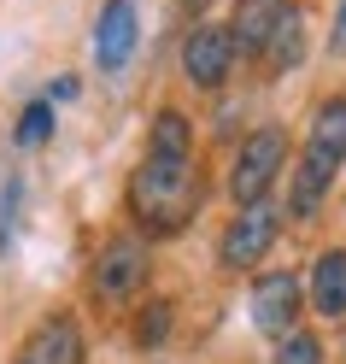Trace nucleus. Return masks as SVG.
<instances>
[{"label":"nucleus","mask_w":346,"mask_h":364,"mask_svg":"<svg viewBox=\"0 0 346 364\" xmlns=\"http://www.w3.org/2000/svg\"><path fill=\"white\" fill-rule=\"evenodd\" d=\"M176 6H182V12H205V6H212V0H176Z\"/></svg>","instance_id":"nucleus-18"},{"label":"nucleus","mask_w":346,"mask_h":364,"mask_svg":"<svg viewBox=\"0 0 346 364\" xmlns=\"http://www.w3.org/2000/svg\"><path fill=\"white\" fill-rule=\"evenodd\" d=\"M329 53L335 59H346V0L335 6V30H329Z\"/></svg>","instance_id":"nucleus-17"},{"label":"nucleus","mask_w":346,"mask_h":364,"mask_svg":"<svg viewBox=\"0 0 346 364\" xmlns=\"http://www.w3.org/2000/svg\"><path fill=\"white\" fill-rule=\"evenodd\" d=\"M340 165H346V95H329L311 112L306 147H299V165H293V182H288V218H299V223L317 218Z\"/></svg>","instance_id":"nucleus-2"},{"label":"nucleus","mask_w":346,"mask_h":364,"mask_svg":"<svg viewBox=\"0 0 346 364\" xmlns=\"http://www.w3.org/2000/svg\"><path fill=\"white\" fill-rule=\"evenodd\" d=\"M276 235H282V212H276L270 200H259V206H241L235 218H229L223 241H217V259H223V270H252L259 259H270Z\"/></svg>","instance_id":"nucleus-7"},{"label":"nucleus","mask_w":346,"mask_h":364,"mask_svg":"<svg viewBox=\"0 0 346 364\" xmlns=\"http://www.w3.org/2000/svg\"><path fill=\"white\" fill-rule=\"evenodd\" d=\"M18 200H24V182L6 176V182H0V259L18 247V230H12V223H18Z\"/></svg>","instance_id":"nucleus-14"},{"label":"nucleus","mask_w":346,"mask_h":364,"mask_svg":"<svg viewBox=\"0 0 346 364\" xmlns=\"http://www.w3.org/2000/svg\"><path fill=\"white\" fill-rule=\"evenodd\" d=\"M171 335V300H147L141 317H135V347L141 353H158V341Z\"/></svg>","instance_id":"nucleus-13"},{"label":"nucleus","mask_w":346,"mask_h":364,"mask_svg":"<svg viewBox=\"0 0 346 364\" xmlns=\"http://www.w3.org/2000/svg\"><path fill=\"white\" fill-rule=\"evenodd\" d=\"M135 36H141V24H135V0H106L100 6V24H94V59L100 71H124V65L135 59Z\"/></svg>","instance_id":"nucleus-9"},{"label":"nucleus","mask_w":346,"mask_h":364,"mask_svg":"<svg viewBox=\"0 0 346 364\" xmlns=\"http://www.w3.org/2000/svg\"><path fill=\"white\" fill-rule=\"evenodd\" d=\"M293 12V0H235V18H229V36H235V53L264 59L270 36L282 30V18Z\"/></svg>","instance_id":"nucleus-10"},{"label":"nucleus","mask_w":346,"mask_h":364,"mask_svg":"<svg viewBox=\"0 0 346 364\" xmlns=\"http://www.w3.org/2000/svg\"><path fill=\"white\" fill-rule=\"evenodd\" d=\"M53 135V106L48 100H30L24 118H18V147H41Z\"/></svg>","instance_id":"nucleus-15"},{"label":"nucleus","mask_w":346,"mask_h":364,"mask_svg":"<svg viewBox=\"0 0 346 364\" xmlns=\"http://www.w3.org/2000/svg\"><path fill=\"white\" fill-rule=\"evenodd\" d=\"M282 165H288V129L282 124H259L235 147V165H229V200H235V206H259V200H270Z\"/></svg>","instance_id":"nucleus-3"},{"label":"nucleus","mask_w":346,"mask_h":364,"mask_svg":"<svg viewBox=\"0 0 346 364\" xmlns=\"http://www.w3.org/2000/svg\"><path fill=\"white\" fill-rule=\"evenodd\" d=\"M276 364H323V341L311 329H293L282 347H276Z\"/></svg>","instance_id":"nucleus-16"},{"label":"nucleus","mask_w":346,"mask_h":364,"mask_svg":"<svg viewBox=\"0 0 346 364\" xmlns=\"http://www.w3.org/2000/svg\"><path fill=\"white\" fill-rule=\"evenodd\" d=\"M82 353H88L82 323H77L71 311H48L24 341H18L12 364H82Z\"/></svg>","instance_id":"nucleus-8"},{"label":"nucleus","mask_w":346,"mask_h":364,"mask_svg":"<svg viewBox=\"0 0 346 364\" xmlns=\"http://www.w3.org/2000/svg\"><path fill=\"white\" fill-rule=\"evenodd\" d=\"M306 294H299V277L293 270H264V277H252V294H247V317L252 329L270 335V341H288L299 329V306Z\"/></svg>","instance_id":"nucleus-6"},{"label":"nucleus","mask_w":346,"mask_h":364,"mask_svg":"<svg viewBox=\"0 0 346 364\" xmlns=\"http://www.w3.org/2000/svg\"><path fill=\"white\" fill-rule=\"evenodd\" d=\"M235 36H229V24H217V18H205V24H194L188 36H182V77H188L194 88H205V95H217V88L229 82V71H235Z\"/></svg>","instance_id":"nucleus-5"},{"label":"nucleus","mask_w":346,"mask_h":364,"mask_svg":"<svg viewBox=\"0 0 346 364\" xmlns=\"http://www.w3.org/2000/svg\"><path fill=\"white\" fill-rule=\"evenodd\" d=\"M200 194L205 182L194 165V147H147L124 182V206L141 235H182L200 212Z\"/></svg>","instance_id":"nucleus-1"},{"label":"nucleus","mask_w":346,"mask_h":364,"mask_svg":"<svg viewBox=\"0 0 346 364\" xmlns=\"http://www.w3.org/2000/svg\"><path fill=\"white\" fill-rule=\"evenodd\" d=\"M306 59V18H299V6L282 18V30L270 36V48H264V65H270V77H282L293 71V65Z\"/></svg>","instance_id":"nucleus-12"},{"label":"nucleus","mask_w":346,"mask_h":364,"mask_svg":"<svg viewBox=\"0 0 346 364\" xmlns=\"http://www.w3.org/2000/svg\"><path fill=\"white\" fill-rule=\"evenodd\" d=\"M147 277H153L147 235H112L94 253V264H88V294H94L100 306H124V300H135V294L147 288Z\"/></svg>","instance_id":"nucleus-4"},{"label":"nucleus","mask_w":346,"mask_h":364,"mask_svg":"<svg viewBox=\"0 0 346 364\" xmlns=\"http://www.w3.org/2000/svg\"><path fill=\"white\" fill-rule=\"evenodd\" d=\"M311 311L340 323L346 317V247H323L311 264Z\"/></svg>","instance_id":"nucleus-11"}]
</instances>
